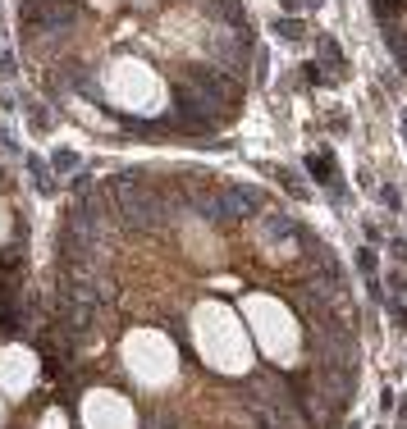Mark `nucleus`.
I'll return each instance as SVG.
<instances>
[{"label": "nucleus", "instance_id": "f257e3e1", "mask_svg": "<svg viewBox=\"0 0 407 429\" xmlns=\"http://www.w3.org/2000/svg\"><path fill=\"white\" fill-rule=\"evenodd\" d=\"M306 164H311V174H316L320 183H334V160H330V155H311Z\"/></svg>", "mask_w": 407, "mask_h": 429}, {"label": "nucleus", "instance_id": "7ed1b4c3", "mask_svg": "<svg viewBox=\"0 0 407 429\" xmlns=\"http://www.w3.org/2000/svg\"><path fill=\"white\" fill-rule=\"evenodd\" d=\"M320 55H325V64H330V69H339V46H334L330 37H320Z\"/></svg>", "mask_w": 407, "mask_h": 429}, {"label": "nucleus", "instance_id": "20e7f679", "mask_svg": "<svg viewBox=\"0 0 407 429\" xmlns=\"http://www.w3.org/2000/svg\"><path fill=\"white\" fill-rule=\"evenodd\" d=\"M284 5H289V10H293V5H298V0H284Z\"/></svg>", "mask_w": 407, "mask_h": 429}, {"label": "nucleus", "instance_id": "f03ea898", "mask_svg": "<svg viewBox=\"0 0 407 429\" xmlns=\"http://www.w3.org/2000/svg\"><path fill=\"white\" fill-rule=\"evenodd\" d=\"M28 169H32V183H37L41 192H51V174H46V164H41V160H28Z\"/></svg>", "mask_w": 407, "mask_h": 429}]
</instances>
